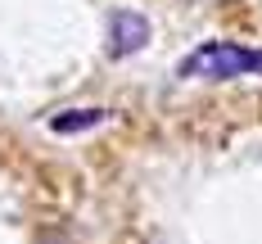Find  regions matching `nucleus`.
<instances>
[{"label": "nucleus", "mask_w": 262, "mask_h": 244, "mask_svg": "<svg viewBox=\"0 0 262 244\" xmlns=\"http://www.w3.org/2000/svg\"><path fill=\"white\" fill-rule=\"evenodd\" d=\"M177 77L185 81H239L262 77V50L239 41H204L177 63Z\"/></svg>", "instance_id": "f257e3e1"}, {"label": "nucleus", "mask_w": 262, "mask_h": 244, "mask_svg": "<svg viewBox=\"0 0 262 244\" xmlns=\"http://www.w3.org/2000/svg\"><path fill=\"white\" fill-rule=\"evenodd\" d=\"M154 27L140 9H113L108 14V59H131L149 46Z\"/></svg>", "instance_id": "f03ea898"}, {"label": "nucleus", "mask_w": 262, "mask_h": 244, "mask_svg": "<svg viewBox=\"0 0 262 244\" xmlns=\"http://www.w3.org/2000/svg\"><path fill=\"white\" fill-rule=\"evenodd\" d=\"M108 118V108L100 104H86V108H63V113H50V131L54 136H81V131H95V127H104Z\"/></svg>", "instance_id": "7ed1b4c3"}]
</instances>
